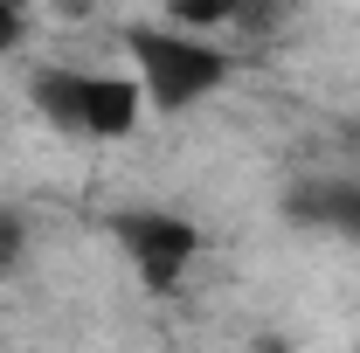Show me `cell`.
Masks as SVG:
<instances>
[{"instance_id": "1", "label": "cell", "mask_w": 360, "mask_h": 353, "mask_svg": "<svg viewBox=\"0 0 360 353\" xmlns=\"http://www.w3.org/2000/svg\"><path fill=\"white\" fill-rule=\"evenodd\" d=\"M125 49L139 63V90H146L153 111H187V104L215 97L236 77V56L215 49L208 35H180V28H146L139 21V28H125Z\"/></svg>"}, {"instance_id": "10", "label": "cell", "mask_w": 360, "mask_h": 353, "mask_svg": "<svg viewBox=\"0 0 360 353\" xmlns=\"http://www.w3.org/2000/svg\"><path fill=\"white\" fill-rule=\"evenodd\" d=\"M56 7H63V14H90V0H56Z\"/></svg>"}, {"instance_id": "6", "label": "cell", "mask_w": 360, "mask_h": 353, "mask_svg": "<svg viewBox=\"0 0 360 353\" xmlns=\"http://www.w3.org/2000/svg\"><path fill=\"white\" fill-rule=\"evenodd\" d=\"M243 0H174V28H236Z\"/></svg>"}, {"instance_id": "8", "label": "cell", "mask_w": 360, "mask_h": 353, "mask_svg": "<svg viewBox=\"0 0 360 353\" xmlns=\"http://www.w3.org/2000/svg\"><path fill=\"white\" fill-rule=\"evenodd\" d=\"M21 42H28V7L21 0H0V56H14Z\"/></svg>"}, {"instance_id": "9", "label": "cell", "mask_w": 360, "mask_h": 353, "mask_svg": "<svg viewBox=\"0 0 360 353\" xmlns=\"http://www.w3.org/2000/svg\"><path fill=\"white\" fill-rule=\"evenodd\" d=\"M250 353H291V340H277V333H257V347Z\"/></svg>"}, {"instance_id": "5", "label": "cell", "mask_w": 360, "mask_h": 353, "mask_svg": "<svg viewBox=\"0 0 360 353\" xmlns=\"http://www.w3.org/2000/svg\"><path fill=\"white\" fill-rule=\"evenodd\" d=\"M28 97H35V111H42L56 132H77L84 139V97H90V70H63V63H49L28 77Z\"/></svg>"}, {"instance_id": "2", "label": "cell", "mask_w": 360, "mask_h": 353, "mask_svg": "<svg viewBox=\"0 0 360 353\" xmlns=\"http://www.w3.org/2000/svg\"><path fill=\"white\" fill-rule=\"evenodd\" d=\"M111 236L146 291H174L187 264L201 257V229L187 215H167V208H125V215H111Z\"/></svg>"}, {"instance_id": "7", "label": "cell", "mask_w": 360, "mask_h": 353, "mask_svg": "<svg viewBox=\"0 0 360 353\" xmlns=\"http://www.w3.org/2000/svg\"><path fill=\"white\" fill-rule=\"evenodd\" d=\"M21 257H28V222L14 215V208H0V277L21 270Z\"/></svg>"}, {"instance_id": "3", "label": "cell", "mask_w": 360, "mask_h": 353, "mask_svg": "<svg viewBox=\"0 0 360 353\" xmlns=\"http://www.w3.org/2000/svg\"><path fill=\"white\" fill-rule=\"evenodd\" d=\"M284 215L305 222V229H333V236H347V243H360V180H298L291 194H284Z\"/></svg>"}, {"instance_id": "4", "label": "cell", "mask_w": 360, "mask_h": 353, "mask_svg": "<svg viewBox=\"0 0 360 353\" xmlns=\"http://www.w3.org/2000/svg\"><path fill=\"white\" fill-rule=\"evenodd\" d=\"M146 118V90L132 77H104L90 70V97H84V139H132Z\"/></svg>"}]
</instances>
